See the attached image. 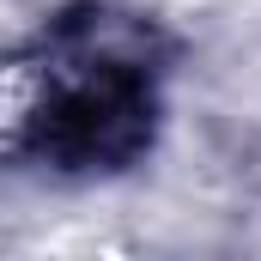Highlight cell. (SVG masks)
Instances as JSON below:
<instances>
[{"mask_svg": "<svg viewBox=\"0 0 261 261\" xmlns=\"http://www.w3.org/2000/svg\"><path fill=\"white\" fill-rule=\"evenodd\" d=\"M164 116V43L146 18L61 12L24 61L6 152L49 176H116L140 164Z\"/></svg>", "mask_w": 261, "mask_h": 261, "instance_id": "obj_1", "label": "cell"}]
</instances>
